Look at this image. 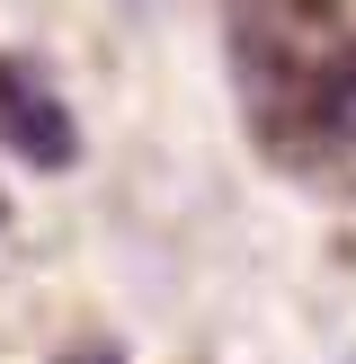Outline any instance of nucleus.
<instances>
[{
  "instance_id": "obj_2",
  "label": "nucleus",
  "mask_w": 356,
  "mask_h": 364,
  "mask_svg": "<svg viewBox=\"0 0 356 364\" xmlns=\"http://www.w3.org/2000/svg\"><path fill=\"white\" fill-rule=\"evenodd\" d=\"M320 98H330V134H356V53L320 71Z\"/></svg>"
},
{
  "instance_id": "obj_1",
  "label": "nucleus",
  "mask_w": 356,
  "mask_h": 364,
  "mask_svg": "<svg viewBox=\"0 0 356 364\" xmlns=\"http://www.w3.org/2000/svg\"><path fill=\"white\" fill-rule=\"evenodd\" d=\"M0 142L36 169H71L80 160V124L53 98V80H36L27 63H0Z\"/></svg>"
},
{
  "instance_id": "obj_3",
  "label": "nucleus",
  "mask_w": 356,
  "mask_h": 364,
  "mask_svg": "<svg viewBox=\"0 0 356 364\" xmlns=\"http://www.w3.org/2000/svg\"><path fill=\"white\" fill-rule=\"evenodd\" d=\"M53 364H125V347H116V338H80V347H63Z\"/></svg>"
}]
</instances>
